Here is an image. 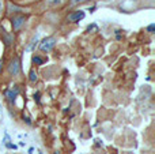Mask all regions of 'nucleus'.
<instances>
[{"instance_id":"f257e3e1","label":"nucleus","mask_w":155,"mask_h":154,"mask_svg":"<svg viewBox=\"0 0 155 154\" xmlns=\"http://www.w3.org/2000/svg\"><path fill=\"white\" fill-rule=\"evenodd\" d=\"M56 45V38L55 37H46L44 38L41 44H40V49L42 52H50Z\"/></svg>"},{"instance_id":"f03ea898","label":"nucleus","mask_w":155,"mask_h":154,"mask_svg":"<svg viewBox=\"0 0 155 154\" xmlns=\"http://www.w3.org/2000/svg\"><path fill=\"white\" fill-rule=\"evenodd\" d=\"M8 72L13 76L19 75V72H20V62H19L18 57H15L14 60L10 62V64H8Z\"/></svg>"},{"instance_id":"7ed1b4c3","label":"nucleus","mask_w":155,"mask_h":154,"mask_svg":"<svg viewBox=\"0 0 155 154\" xmlns=\"http://www.w3.org/2000/svg\"><path fill=\"white\" fill-rule=\"evenodd\" d=\"M25 17H16V18H14L13 21V27H14V31H18L22 26H23V23H25Z\"/></svg>"},{"instance_id":"20e7f679","label":"nucleus","mask_w":155,"mask_h":154,"mask_svg":"<svg viewBox=\"0 0 155 154\" xmlns=\"http://www.w3.org/2000/svg\"><path fill=\"white\" fill-rule=\"evenodd\" d=\"M18 94H19V89L15 86V89H13V90H8V92L6 93V97H7V100H8L10 102H14V101H15V98L18 97Z\"/></svg>"},{"instance_id":"39448f33","label":"nucleus","mask_w":155,"mask_h":154,"mask_svg":"<svg viewBox=\"0 0 155 154\" xmlns=\"http://www.w3.org/2000/svg\"><path fill=\"white\" fill-rule=\"evenodd\" d=\"M83 18H84V13L83 11H75V13L68 15V21H71V22H76V21H80Z\"/></svg>"},{"instance_id":"423d86ee","label":"nucleus","mask_w":155,"mask_h":154,"mask_svg":"<svg viewBox=\"0 0 155 154\" xmlns=\"http://www.w3.org/2000/svg\"><path fill=\"white\" fill-rule=\"evenodd\" d=\"M60 3H61V0H46V4L50 7H55L57 4H60Z\"/></svg>"},{"instance_id":"0eeeda50","label":"nucleus","mask_w":155,"mask_h":154,"mask_svg":"<svg viewBox=\"0 0 155 154\" xmlns=\"http://www.w3.org/2000/svg\"><path fill=\"white\" fill-rule=\"evenodd\" d=\"M6 36V45H11V42L14 41V36L11 34H4Z\"/></svg>"},{"instance_id":"6e6552de","label":"nucleus","mask_w":155,"mask_h":154,"mask_svg":"<svg viewBox=\"0 0 155 154\" xmlns=\"http://www.w3.org/2000/svg\"><path fill=\"white\" fill-rule=\"evenodd\" d=\"M37 80V72L34 71V70H31L30 71V82H36Z\"/></svg>"},{"instance_id":"1a4fd4ad","label":"nucleus","mask_w":155,"mask_h":154,"mask_svg":"<svg viewBox=\"0 0 155 154\" xmlns=\"http://www.w3.org/2000/svg\"><path fill=\"white\" fill-rule=\"evenodd\" d=\"M33 63H36V64H42V59H40L38 56H33Z\"/></svg>"},{"instance_id":"9d476101","label":"nucleus","mask_w":155,"mask_h":154,"mask_svg":"<svg viewBox=\"0 0 155 154\" xmlns=\"http://www.w3.org/2000/svg\"><path fill=\"white\" fill-rule=\"evenodd\" d=\"M72 4H79V3H83V0H71Z\"/></svg>"},{"instance_id":"9b49d317","label":"nucleus","mask_w":155,"mask_h":154,"mask_svg":"<svg viewBox=\"0 0 155 154\" xmlns=\"http://www.w3.org/2000/svg\"><path fill=\"white\" fill-rule=\"evenodd\" d=\"M95 29H97V26H95V25L88 26V27H87V31H90V30H95Z\"/></svg>"},{"instance_id":"f8f14e48","label":"nucleus","mask_w":155,"mask_h":154,"mask_svg":"<svg viewBox=\"0 0 155 154\" xmlns=\"http://www.w3.org/2000/svg\"><path fill=\"white\" fill-rule=\"evenodd\" d=\"M154 27H155L154 25H150L148 27H147V30H148V31H152V30H154Z\"/></svg>"},{"instance_id":"ddd939ff","label":"nucleus","mask_w":155,"mask_h":154,"mask_svg":"<svg viewBox=\"0 0 155 154\" xmlns=\"http://www.w3.org/2000/svg\"><path fill=\"white\" fill-rule=\"evenodd\" d=\"M1 10H3V0H0V14H1Z\"/></svg>"},{"instance_id":"4468645a","label":"nucleus","mask_w":155,"mask_h":154,"mask_svg":"<svg viewBox=\"0 0 155 154\" xmlns=\"http://www.w3.org/2000/svg\"><path fill=\"white\" fill-rule=\"evenodd\" d=\"M38 97H40V94H38V93H37V94H34V98L37 100V101H40V98H38Z\"/></svg>"},{"instance_id":"2eb2a0df","label":"nucleus","mask_w":155,"mask_h":154,"mask_svg":"<svg viewBox=\"0 0 155 154\" xmlns=\"http://www.w3.org/2000/svg\"><path fill=\"white\" fill-rule=\"evenodd\" d=\"M1 67H3V63L0 62V71H1Z\"/></svg>"}]
</instances>
